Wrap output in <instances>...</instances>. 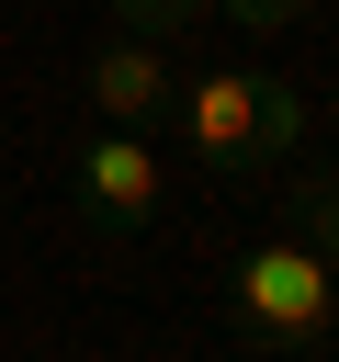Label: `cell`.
Returning a JSON list of instances; mask_svg holds the SVG:
<instances>
[{
    "label": "cell",
    "instance_id": "cell-1",
    "mask_svg": "<svg viewBox=\"0 0 339 362\" xmlns=\"http://www.w3.org/2000/svg\"><path fill=\"white\" fill-rule=\"evenodd\" d=\"M226 317H237V339H260V351H316V339L339 328V272L282 226V238H260V249L237 260Z\"/></svg>",
    "mask_w": 339,
    "mask_h": 362
},
{
    "label": "cell",
    "instance_id": "cell-7",
    "mask_svg": "<svg viewBox=\"0 0 339 362\" xmlns=\"http://www.w3.org/2000/svg\"><path fill=\"white\" fill-rule=\"evenodd\" d=\"M215 11H226V23H249V34H294L316 0H215Z\"/></svg>",
    "mask_w": 339,
    "mask_h": 362
},
{
    "label": "cell",
    "instance_id": "cell-4",
    "mask_svg": "<svg viewBox=\"0 0 339 362\" xmlns=\"http://www.w3.org/2000/svg\"><path fill=\"white\" fill-rule=\"evenodd\" d=\"M79 102H90V124H158L181 102V57L158 34H102L79 68Z\"/></svg>",
    "mask_w": 339,
    "mask_h": 362
},
{
    "label": "cell",
    "instance_id": "cell-5",
    "mask_svg": "<svg viewBox=\"0 0 339 362\" xmlns=\"http://www.w3.org/2000/svg\"><path fill=\"white\" fill-rule=\"evenodd\" d=\"M282 204H294V238H305V249H316V260H328V272H339V181H328V170H316V181H294V192H282Z\"/></svg>",
    "mask_w": 339,
    "mask_h": 362
},
{
    "label": "cell",
    "instance_id": "cell-6",
    "mask_svg": "<svg viewBox=\"0 0 339 362\" xmlns=\"http://www.w3.org/2000/svg\"><path fill=\"white\" fill-rule=\"evenodd\" d=\"M181 23H192V0H113V34H158L170 45Z\"/></svg>",
    "mask_w": 339,
    "mask_h": 362
},
{
    "label": "cell",
    "instance_id": "cell-3",
    "mask_svg": "<svg viewBox=\"0 0 339 362\" xmlns=\"http://www.w3.org/2000/svg\"><path fill=\"white\" fill-rule=\"evenodd\" d=\"M68 192H79L90 226H158V204H170L158 136H147V124H90L79 158H68Z\"/></svg>",
    "mask_w": 339,
    "mask_h": 362
},
{
    "label": "cell",
    "instance_id": "cell-2",
    "mask_svg": "<svg viewBox=\"0 0 339 362\" xmlns=\"http://www.w3.org/2000/svg\"><path fill=\"white\" fill-rule=\"evenodd\" d=\"M181 136L203 170H249V158H282L305 136V90L271 79V68H215L181 90Z\"/></svg>",
    "mask_w": 339,
    "mask_h": 362
}]
</instances>
